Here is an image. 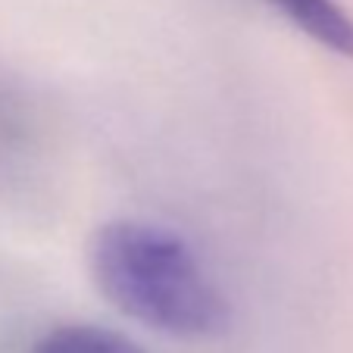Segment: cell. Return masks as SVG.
Masks as SVG:
<instances>
[{
    "label": "cell",
    "mask_w": 353,
    "mask_h": 353,
    "mask_svg": "<svg viewBox=\"0 0 353 353\" xmlns=\"http://www.w3.org/2000/svg\"><path fill=\"white\" fill-rule=\"evenodd\" d=\"M97 291L150 332L203 341L232 325V307L179 232L147 219L103 222L88 244Z\"/></svg>",
    "instance_id": "1"
},
{
    "label": "cell",
    "mask_w": 353,
    "mask_h": 353,
    "mask_svg": "<svg viewBox=\"0 0 353 353\" xmlns=\"http://www.w3.org/2000/svg\"><path fill=\"white\" fill-rule=\"evenodd\" d=\"M13 100L7 97V94H0V166H3V160L7 157L16 154V147H19V134L26 128V122L19 119V116L13 113V107H10Z\"/></svg>",
    "instance_id": "4"
},
{
    "label": "cell",
    "mask_w": 353,
    "mask_h": 353,
    "mask_svg": "<svg viewBox=\"0 0 353 353\" xmlns=\"http://www.w3.org/2000/svg\"><path fill=\"white\" fill-rule=\"evenodd\" d=\"M297 32L338 57H353V19L338 0H266Z\"/></svg>",
    "instance_id": "2"
},
{
    "label": "cell",
    "mask_w": 353,
    "mask_h": 353,
    "mask_svg": "<svg viewBox=\"0 0 353 353\" xmlns=\"http://www.w3.org/2000/svg\"><path fill=\"white\" fill-rule=\"evenodd\" d=\"M28 353H147L125 334L100 325H60L47 332Z\"/></svg>",
    "instance_id": "3"
}]
</instances>
